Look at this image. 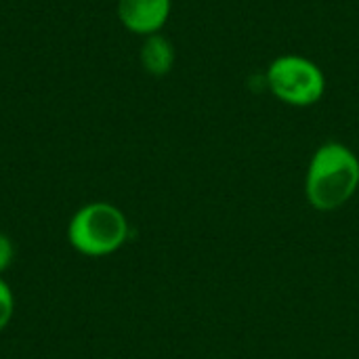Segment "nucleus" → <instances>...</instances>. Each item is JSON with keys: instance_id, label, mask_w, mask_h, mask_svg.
Instances as JSON below:
<instances>
[{"instance_id": "obj_1", "label": "nucleus", "mask_w": 359, "mask_h": 359, "mask_svg": "<svg viewBox=\"0 0 359 359\" xmlns=\"http://www.w3.org/2000/svg\"><path fill=\"white\" fill-rule=\"evenodd\" d=\"M359 189V158L343 143L330 141L316 149L307 166L305 196L320 212L343 208Z\"/></svg>"}, {"instance_id": "obj_2", "label": "nucleus", "mask_w": 359, "mask_h": 359, "mask_svg": "<svg viewBox=\"0 0 359 359\" xmlns=\"http://www.w3.org/2000/svg\"><path fill=\"white\" fill-rule=\"evenodd\" d=\"M126 215L109 202H90L74 212L67 225L72 248L84 257L99 259L114 255L128 240Z\"/></svg>"}, {"instance_id": "obj_3", "label": "nucleus", "mask_w": 359, "mask_h": 359, "mask_svg": "<svg viewBox=\"0 0 359 359\" xmlns=\"http://www.w3.org/2000/svg\"><path fill=\"white\" fill-rule=\"evenodd\" d=\"M267 86L282 103L292 107H309L326 93V76L322 67L301 55H282L267 67Z\"/></svg>"}, {"instance_id": "obj_4", "label": "nucleus", "mask_w": 359, "mask_h": 359, "mask_svg": "<svg viewBox=\"0 0 359 359\" xmlns=\"http://www.w3.org/2000/svg\"><path fill=\"white\" fill-rule=\"evenodd\" d=\"M170 8L172 0H118L116 4L120 23L143 38L160 34L170 17Z\"/></svg>"}, {"instance_id": "obj_5", "label": "nucleus", "mask_w": 359, "mask_h": 359, "mask_svg": "<svg viewBox=\"0 0 359 359\" xmlns=\"http://www.w3.org/2000/svg\"><path fill=\"white\" fill-rule=\"evenodd\" d=\"M141 65L151 76H166L175 65V46L162 34L145 36V42L139 53Z\"/></svg>"}, {"instance_id": "obj_6", "label": "nucleus", "mask_w": 359, "mask_h": 359, "mask_svg": "<svg viewBox=\"0 0 359 359\" xmlns=\"http://www.w3.org/2000/svg\"><path fill=\"white\" fill-rule=\"evenodd\" d=\"M15 316V294L11 286L0 278V332L11 324Z\"/></svg>"}, {"instance_id": "obj_7", "label": "nucleus", "mask_w": 359, "mask_h": 359, "mask_svg": "<svg viewBox=\"0 0 359 359\" xmlns=\"http://www.w3.org/2000/svg\"><path fill=\"white\" fill-rule=\"evenodd\" d=\"M15 259V246L8 236L0 233V273H4Z\"/></svg>"}]
</instances>
